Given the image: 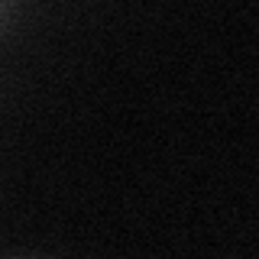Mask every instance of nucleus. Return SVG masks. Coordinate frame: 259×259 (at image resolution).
<instances>
[{
    "instance_id": "obj_1",
    "label": "nucleus",
    "mask_w": 259,
    "mask_h": 259,
    "mask_svg": "<svg viewBox=\"0 0 259 259\" xmlns=\"http://www.w3.org/2000/svg\"><path fill=\"white\" fill-rule=\"evenodd\" d=\"M13 13H16V0H0V32L10 26Z\"/></svg>"
}]
</instances>
